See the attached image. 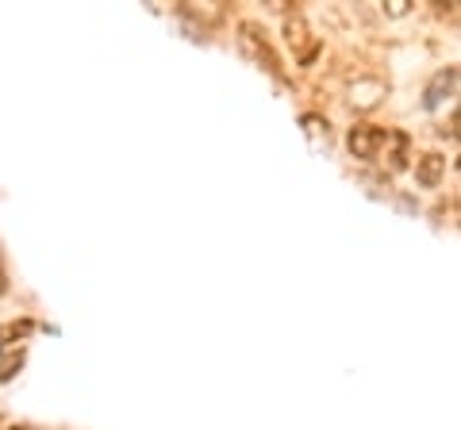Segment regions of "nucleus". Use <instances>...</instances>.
Listing matches in <instances>:
<instances>
[{"label":"nucleus","mask_w":461,"mask_h":430,"mask_svg":"<svg viewBox=\"0 0 461 430\" xmlns=\"http://www.w3.org/2000/svg\"><path fill=\"white\" fill-rule=\"evenodd\" d=\"M388 139L393 135H388V127H381V123H354L350 135H346V147H350L357 162H377Z\"/></svg>","instance_id":"f03ea898"},{"label":"nucleus","mask_w":461,"mask_h":430,"mask_svg":"<svg viewBox=\"0 0 461 430\" xmlns=\"http://www.w3.org/2000/svg\"><path fill=\"white\" fill-rule=\"evenodd\" d=\"M239 50L247 54L254 66H262L266 74H273L277 81H288L281 54H277V47L269 42V31H266L262 23H254V20H242V23H239Z\"/></svg>","instance_id":"f257e3e1"},{"label":"nucleus","mask_w":461,"mask_h":430,"mask_svg":"<svg viewBox=\"0 0 461 430\" xmlns=\"http://www.w3.org/2000/svg\"><path fill=\"white\" fill-rule=\"evenodd\" d=\"M23 335H32V319H20V323H5V327H0V350H8L12 342H20Z\"/></svg>","instance_id":"423d86ee"},{"label":"nucleus","mask_w":461,"mask_h":430,"mask_svg":"<svg viewBox=\"0 0 461 430\" xmlns=\"http://www.w3.org/2000/svg\"><path fill=\"white\" fill-rule=\"evenodd\" d=\"M8 430H32V426H27V423H20V426H8Z\"/></svg>","instance_id":"1a4fd4ad"},{"label":"nucleus","mask_w":461,"mask_h":430,"mask_svg":"<svg viewBox=\"0 0 461 430\" xmlns=\"http://www.w3.org/2000/svg\"><path fill=\"white\" fill-rule=\"evenodd\" d=\"M23 365V350L20 354H12L8 357V362H0V384H5V381H12V377H16V369Z\"/></svg>","instance_id":"0eeeda50"},{"label":"nucleus","mask_w":461,"mask_h":430,"mask_svg":"<svg viewBox=\"0 0 461 430\" xmlns=\"http://www.w3.org/2000/svg\"><path fill=\"white\" fill-rule=\"evenodd\" d=\"M457 89H461V66H446V69H438V74L430 77L423 104H427V108H438L442 100L450 96V93H457Z\"/></svg>","instance_id":"20e7f679"},{"label":"nucleus","mask_w":461,"mask_h":430,"mask_svg":"<svg viewBox=\"0 0 461 430\" xmlns=\"http://www.w3.org/2000/svg\"><path fill=\"white\" fill-rule=\"evenodd\" d=\"M457 169H461V157H457Z\"/></svg>","instance_id":"9d476101"},{"label":"nucleus","mask_w":461,"mask_h":430,"mask_svg":"<svg viewBox=\"0 0 461 430\" xmlns=\"http://www.w3.org/2000/svg\"><path fill=\"white\" fill-rule=\"evenodd\" d=\"M8 292V269H5V262H0V296Z\"/></svg>","instance_id":"6e6552de"},{"label":"nucleus","mask_w":461,"mask_h":430,"mask_svg":"<svg viewBox=\"0 0 461 430\" xmlns=\"http://www.w3.org/2000/svg\"><path fill=\"white\" fill-rule=\"evenodd\" d=\"M285 42L293 47V54H296L300 66H312L315 54H320V39H312V27H308V20L300 16V12L285 16Z\"/></svg>","instance_id":"7ed1b4c3"},{"label":"nucleus","mask_w":461,"mask_h":430,"mask_svg":"<svg viewBox=\"0 0 461 430\" xmlns=\"http://www.w3.org/2000/svg\"><path fill=\"white\" fill-rule=\"evenodd\" d=\"M446 177V157L442 154H423L420 162H415V181L423 184V189H438Z\"/></svg>","instance_id":"39448f33"}]
</instances>
